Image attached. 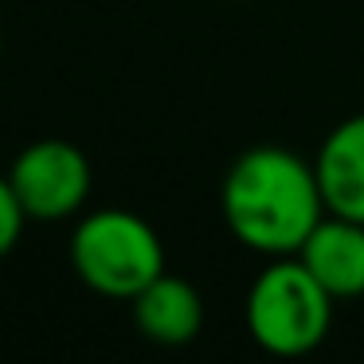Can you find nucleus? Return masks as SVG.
Wrapping results in <instances>:
<instances>
[{"mask_svg":"<svg viewBox=\"0 0 364 364\" xmlns=\"http://www.w3.org/2000/svg\"><path fill=\"white\" fill-rule=\"evenodd\" d=\"M325 200L317 168L298 153L259 145L247 149L223 181V220L243 247L270 259L298 255L306 235L321 223Z\"/></svg>","mask_w":364,"mask_h":364,"instance_id":"1","label":"nucleus"},{"mask_svg":"<svg viewBox=\"0 0 364 364\" xmlns=\"http://www.w3.org/2000/svg\"><path fill=\"white\" fill-rule=\"evenodd\" d=\"M333 294L306 270L298 255L274 259L247 290V333L270 356H306L333 325Z\"/></svg>","mask_w":364,"mask_h":364,"instance_id":"2","label":"nucleus"},{"mask_svg":"<svg viewBox=\"0 0 364 364\" xmlns=\"http://www.w3.org/2000/svg\"><path fill=\"white\" fill-rule=\"evenodd\" d=\"M71 267L95 294L134 301L153 278L165 274V247L141 215L102 208L75 228Z\"/></svg>","mask_w":364,"mask_h":364,"instance_id":"3","label":"nucleus"},{"mask_svg":"<svg viewBox=\"0 0 364 364\" xmlns=\"http://www.w3.org/2000/svg\"><path fill=\"white\" fill-rule=\"evenodd\" d=\"M9 184L28 220H67L90 196V161L79 145L43 137L16 153Z\"/></svg>","mask_w":364,"mask_h":364,"instance_id":"4","label":"nucleus"},{"mask_svg":"<svg viewBox=\"0 0 364 364\" xmlns=\"http://www.w3.org/2000/svg\"><path fill=\"white\" fill-rule=\"evenodd\" d=\"M306 270L333 294L337 301L364 294V223L345 215H321L306 243L298 247Z\"/></svg>","mask_w":364,"mask_h":364,"instance_id":"5","label":"nucleus"},{"mask_svg":"<svg viewBox=\"0 0 364 364\" xmlns=\"http://www.w3.org/2000/svg\"><path fill=\"white\" fill-rule=\"evenodd\" d=\"M317 184L329 215L364 223V114L345 118L314 157Z\"/></svg>","mask_w":364,"mask_h":364,"instance_id":"6","label":"nucleus"},{"mask_svg":"<svg viewBox=\"0 0 364 364\" xmlns=\"http://www.w3.org/2000/svg\"><path fill=\"white\" fill-rule=\"evenodd\" d=\"M134 321L157 345H188L204 325V301L188 278L157 274L134 301Z\"/></svg>","mask_w":364,"mask_h":364,"instance_id":"7","label":"nucleus"},{"mask_svg":"<svg viewBox=\"0 0 364 364\" xmlns=\"http://www.w3.org/2000/svg\"><path fill=\"white\" fill-rule=\"evenodd\" d=\"M24 208H20L16 192H12L9 184V173L0 176V259L12 251V247L20 243V235H24Z\"/></svg>","mask_w":364,"mask_h":364,"instance_id":"8","label":"nucleus"},{"mask_svg":"<svg viewBox=\"0 0 364 364\" xmlns=\"http://www.w3.org/2000/svg\"><path fill=\"white\" fill-rule=\"evenodd\" d=\"M0 51H4V36H0Z\"/></svg>","mask_w":364,"mask_h":364,"instance_id":"9","label":"nucleus"}]
</instances>
